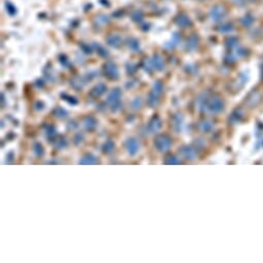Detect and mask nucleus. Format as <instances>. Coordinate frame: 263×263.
<instances>
[{
	"label": "nucleus",
	"mask_w": 263,
	"mask_h": 263,
	"mask_svg": "<svg viewBox=\"0 0 263 263\" xmlns=\"http://www.w3.org/2000/svg\"><path fill=\"white\" fill-rule=\"evenodd\" d=\"M108 103H111V107L115 109H119L121 102H120V92L118 90L113 91L111 94L108 96Z\"/></svg>",
	"instance_id": "2"
},
{
	"label": "nucleus",
	"mask_w": 263,
	"mask_h": 263,
	"mask_svg": "<svg viewBox=\"0 0 263 263\" xmlns=\"http://www.w3.org/2000/svg\"><path fill=\"white\" fill-rule=\"evenodd\" d=\"M154 64L159 69H162V67H163V62H162V60L160 58H157V57L154 58Z\"/></svg>",
	"instance_id": "7"
},
{
	"label": "nucleus",
	"mask_w": 263,
	"mask_h": 263,
	"mask_svg": "<svg viewBox=\"0 0 263 263\" xmlns=\"http://www.w3.org/2000/svg\"><path fill=\"white\" fill-rule=\"evenodd\" d=\"M120 38V36H111V38L108 39V43H109V45H114V47H118V45H120V43H117V39H119Z\"/></svg>",
	"instance_id": "5"
},
{
	"label": "nucleus",
	"mask_w": 263,
	"mask_h": 263,
	"mask_svg": "<svg viewBox=\"0 0 263 263\" xmlns=\"http://www.w3.org/2000/svg\"><path fill=\"white\" fill-rule=\"evenodd\" d=\"M156 147L161 152L167 151L170 147V139L167 136H160L156 139Z\"/></svg>",
	"instance_id": "1"
},
{
	"label": "nucleus",
	"mask_w": 263,
	"mask_h": 263,
	"mask_svg": "<svg viewBox=\"0 0 263 263\" xmlns=\"http://www.w3.org/2000/svg\"><path fill=\"white\" fill-rule=\"evenodd\" d=\"M104 148H106V149H107V150H106V152H111V150L114 149V145H113L111 142H107L106 145L104 146Z\"/></svg>",
	"instance_id": "8"
},
{
	"label": "nucleus",
	"mask_w": 263,
	"mask_h": 263,
	"mask_svg": "<svg viewBox=\"0 0 263 263\" xmlns=\"http://www.w3.org/2000/svg\"><path fill=\"white\" fill-rule=\"evenodd\" d=\"M106 72L109 76H111V78H114V76L117 78V76H118V70H117L116 66H115L114 64H111V63H109V64L106 66Z\"/></svg>",
	"instance_id": "4"
},
{
	"label": "nucleus",
	"mask_w": 263,
	"mask_h": 263,
	"mask_svg": "<svg viewBox=\"0 0 263 263\" xmlns=\"http://www.w3.org/2000/svg\"><path fill=\"white\" fill-rule=\"evenodd\" d=\"M85 125H86V127H87V128H94V127H95V121L93 120V119L89 118V119H87V120H86Z\"/></svg>",
	"instance_id": "6"
},
{
	"label": "nucleus",
	"mask_w": 263,
	"mask_h": 263,
	"mask_svg": "<svg viewBox=\"0 0 263 263\" xmlns=\"http://www.w3.org/2000/svg\"><path fill=\"white\" fill-rule=\"evenodd\" d=\"M138 149H139V144H138V141H136L135 139L128 140V142H127V150H128V152L130 153L131 155L136 154Z\"/></svg>",
	"instance_id": "3"
}]
</instances>
